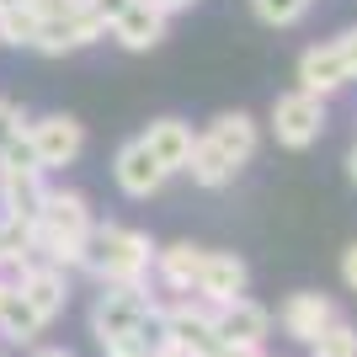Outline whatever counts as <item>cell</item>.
<instances>
[{"label": "cell", "instance_id": "6da1fadb", "mask_svg": "<svg viewBox=\"0 0 357 357\" xmlns=\"http://www.w3.org/2000/svg\"><path fill=\"white\" fill-rule=\"evenodd\" d=\"M96 213H91V197L75 192V187H48L43 208L32 213V251L38 261H54V267L75 272L80 267V251H86V235Z\"/></svg>", "mask_w": 357, "mask_h": 357}, {"label": "cell", "instance_id": "7a4b0ae2", "mask_svg": "<svg viewBox=\"0 0 357 357\" xmlns=\"http://www.w3.org/2000/svg\"><path fill=\"white\" fill-rule=\"evenodd\" d=\"M149 261H155V240L134 224L107 219V224H91L75 272H91L102 288H128V283H149Z\"/></svg>", "mask_w": 357, "mask_h": 357}, {"label": "cell", "instance_id": "3957f363", "mask_svg": "<svg viewBox=\"0 0 357 357\" xmlns=\"http://www.w3.org/2000/svg\"><path fill=\"white\" fill-rule=\"evenodd\" d=\"M27 149L38 171H64L86 155V123L70 118V112H43V118H27Z\"/></svg>", "mask_w": 357, "mask_h": 357}, {"label": "cell", "instance_id": "277c9868", "mask_svg": "<svg viewBox=\"0 0 357 357\" xmlns=\"http://www.w3.org/2000/svg\"><path fill=\"white\" fill-rule=\"evenodd\" d=\"M331 123V102L326 96H310V91H283L278 102H272V139L283 149H310L320 144V134H326Z\"/></svg>", "mask_w": 357, "mask_h": 357}, {"label": "cell", "instance_id": "5b68a950", "mask_svg": "<svg viewBox=\"0 0 357 357\" xmlns=\"http://www.w3.org/2000/svg\"><path fill=\"white\" fill-rule=\"evenodd\" d=\"M149 310H155L149 283L102 288V294H96V304H91V336H96L102 347H112V342H123V336H134V326L144 320Z\"/></svg>", "mask_w": 357, "mask_h": 357}, {"label": "cell", "instance_id": "8992f818", "mask_svg": "<svg viewBox=\"0 0 357 357\" xmlns=\"http://www.w3.org/2000/svg\"><path fill=\"white\" fill-rule=\"evenodd\" d=\"M160 314H165V331H171L181 357H224V342L213 331V304H203V298H165Z\"/></svg>", "mask_w": 357, "mask_h": 357}, {"label": "cell", "instance_id": "52a82bcc", "mask_svg": "<svg viewBox=\"0 0 357 357\" xmlns=\"http://www.w3.org/2000/svg\"><path fill=\"white\" fill-rule=\"evenodd\" d=\"M11 288L27 298V310L38 314L43 326H54V320L64 314V304H70V272L54 267V261H38V256L11 278Z\"/></svg>", "mask_w": 357, "mask_h": 357}, {"label": "cell", "instance_id": "ba28073f", "mask_svg": "<svg viewBox=\"0 0 357 357\" xmlns=\"http://www.w3.org/2000/svg\"><path fill=\"white\" fill-rule=\"evenodd\" d=\"M213 331H219L224 347H261V352H267L272 310L256 304L251 294H240V298H229V304H213Z\"/></svg>", "mask_w": 357, "mask_h": 357}, {"label": "cell", "instance_id": "9c48e42d", "mask_svg": "<svg viewBox=\"0 0 357 357\" xmlns=\"http://www.w3.org/2000/svg\"><path fill=\"white\" fill-rule=\"evenodd\" d=\"M107 27L80 6L70 16H54V22H38V38H32V54H48V59H64V54H80V48L102 43Z\"/></svg>", "mask_w": 357, "mask_h": 357}, {"label": "cell", "instance_id": "30bf717a", "mask_svg": "<svg viewBox=\"0 0 357 357\" xmlns=\"http://www.w3.org/2000/svg\"><path fill=\"white\" fill-rule=\"evenodd\" d=\"M203 251H208V245H192V240H176V245H155L149 278H155V283H160L171 298H192L197 272H203Z\"/></svg>", "mask_w": 357, "mask_h": 357}, {"label": "cell", "instance_id": "8fae6325", "mask_svg": "<svg viewBox=\"0 0 357 357\" xmlns=\"http://www.w3.org/2000/svg\"><path fill=\"white\" fill-rule=\"evenodd\" d=\"M165 27H171V16H165L160 6H149V0H128L123 16L107 27V38H112L118 48H128V54H149V48L165 43Z\"/></svg>", "mask_w": 357, "mask_h": 357}, {"label": "cell", "instance_id": "7c38bea8", "mask_svg": "<svg viewBox=\"0 0 357 357\" xmlns=\"http://www.w3.org/2000/svg\"><path fill=\"white\" fill-rule=\"evenodd\" d=\"M336 304H331L326 294H314V288H298V294H288L283 298V310H278V326H283V336L288 342H298V347H310L320 331L336 320Z\"/></svg>", "mask_w": 357, "mask_h": 357}, {"label": "cell", "instance_id": "4fadbf2b", "mask_svg": "<svg viewBox=\"0 0 357 357\" xmlns=\"http://www.w3.org/2000/svg\"><path fill=\"white\" fill-rule=\"evenodd\" d=\"M245 288H251V267H245L235 251H203V272H197L192 298H203V304H229V298H240Z\"/></svg>", "mask_w": 357, "mask_h": 357}, {"label": "cell", "instance_id": "5bb4252c", "mask_svg": "<svg viewBox=\"0 0 357 357\" xmlns=\"http://www.w3.org/2000/svg\"><path fill=\"white\" fill-rule=\"evenodd\" d=\"M203 139H208L224 160L240 171V165H251L256 149H261V123H256L251 112H240V107H235V112H219V118L203 128Z\"/></svg>", "mask_w": 357, "mask_h": 357}, {"label": "cell", "instance_id": "9a60e30c", "mask_svg": "<svg viewBox=\"0 0 357 357\" xmlns=\"http://www.w3.org/2000/svg\"><path fill=\"white\" fill-rule=\"evenodd\" d=\"M48 197V171H38L32 160L22 165H0V213L11 219H32Z\"/></svg>", "mask_w": 357, "mask_h": 357}, {"label": "cell", "instance_id": "2e32d148", "mask_svg": "<svg viewBox=\"0 0 357 357\" xmlns=\"http://www.w3.org/2000/svg\"><path fill=\"white\" fill-rule=\"evenodd\" d=\"M112 181H118L123 197L144 203V197H155L165 187V171L149 160V149L139 144V139H128V144H118V155H112Z\"/></svg>", "mask_w": 357, "mask_h": 357}, {"label": "cell", "instance_id": "e0dca14e", "mask_svg": "<svg viewBox=\"0 0 357 357\" xmlns=\"http://www.w3.org/2000/svg\"><path fill=\"white\" fill-rule=\"evenodd\" d=\"M192 139L197 134H192V123H187V118H155L144 134H139V144L149 149V160L160 165L165 176H176L181 165H187V155H192Z\"/></svg>", "mask_w": 357, "mask_h": 357}, {"label": "cell", "instance_id": "ac0fdd59", "mask_svg": "<svg viewBox=\"0 0 357 357\" xmlns=\"http://www.w3.org/2000/svg\"><path fill=\"white\" fill-rule=\"evenodd\" d=\"M352 86V75H347L342 54H336V43H314L298 54V91H310V96H336V91Z\"/></svg>", "mask_w": 357, "mask_h": 357}, {"label": "cell", "instance_id": "d6986e66", "mask_svg": "<svg viewBox=\"0 0 357 357\" xmlns=\"http://www.w3.org/2000/svg\"><path fill=\"white\" fill-rule=\"evenodd\" d=\"M32 256H38V251H32V219L0 213V278H16Z\"/></svg>", "mask_w": 357, "mask_h": 357}, {"label": "cell", "instance_id": "ffe728a7", "mask_svg": "<svg viewBox=\"0 0 357 357\" xmlns=\"http://www.w3.org/2000/svg\"><path fill=\"white\" fill-rule=\"evenodd\" d=\"M181 171H187L197 187H208V192H219V187H229V181H235V165L224 160V155H219L203 134L192 139V155H187V165H181Z\"/></svg>", "mask_w": 357, "mask_h": 357}, {"label": "cell", "instance_id": "44dd1931", "mask_svg": "<svg viewBox=\"0 0 357 357\" xmlns=\"http://www.w3.org/2000/svg\"><path fill=\"white\" fill-rule=\"evenodd\" d=\"M38 336H43V320L27 310V298L11 288V298H6V310H0V342L11 347H38Z\"/></svg>", "mask_w": 357, "mask_h": 357}, {"label": "cell", "instance_id": "7402d4cb", "mask_svg": "<svg viewBox=\"0 0 357 357\" xmlns=\"http://www.w3.org/2000/svg\"><path fill=\"white\" fill-rule=\"evenodd\" d=\"M22 160H32V149H27V112L0 96V165H22Z\"/></svg>", "mask_w": 357, "mask_h": 357}, {"label": "cell", "instance_id": "603a6c76", "mask_svg": "<svg viewBox=\"0 0 357 357\" xmlns=\"http://www.w3.org/2000/svg\"><path fill=\"white\" fill-rule=\"evenodd\" d=\"M38 38V11H32L27 0L22 6H0V43L6 48H32Z\"/></svg>", "mask_w": 357, "mask_h": 357}, {"label": "cell", "instance_id": "cb8c5ba5", "mask_svg": "<svg viewBox=\"0 0 357 357\" xmlns=\"http://www.w3.org/2000/svg\"><path fill=\"white\" fill-rule=\"evenodd\" d=\"M310 357H357V326L336 314V320L310 342Z\"/></svg>", "mask_w": 357, "mask_h": 357}, {"label": "cell", "instance_id": "d4e9b609", "mask_svg": "<svg viewBox=\"0 0 357 357\" xmlns=\"http://www.w3.org/2000/svg\"><path fill=\"white\" fill-rule=\"evenodd\" d=\"M314 0H251L256 22H267V27H298L304 16H310Z\"/></svg>", "mask_w": 357, "mask_h": 357}, {"label": "cell", "instance_id": "484cf974", "mask_svg": "<svg viewBox=\"0 0 357 357\" xmlns=\"http://www.w3.org/2000/svg\"><path fill=\"white\" fill-rule=\"evenodd\" d=\"M331 43H336V54H342V64H347V75H352V80H357V27H347V32H336V38H331Z\"/></svg>", "mask_w": 357, "mask_h": 357}, {"label": "cell", "instance_id": "4316f807", "mask_svg": "<svg viewBox=\"0 0 357 357\" xmlns=\"http://www.w3.org/2000/svg\"><path fill=\"white\" fill-rule=\"evenodd\" d=\"M123 6H128V0H86V11L96 16L102 27H112V22H118V16H123Z\"/></svg>", "mask_w": 357, "mask_h": 357}, {"label": "cell", "instance_id": "83f0119b", "mask_svg": "<svg viewBox=\"0 0 357 357\" xmlns=\"http://www.w3.org/2000/svg\"><path fill=\"white\" fill-rule=\"evenodd\" d=\"M342 283H347V288L357 294V240H352V245L342 251Z\"/></svg>", "mask_w": 357, "mask_h": 357}, {"label": "cell", "instance_id": "f1b7e54d", "mask_svg": "<svg viewBox=\"0 0 357 357\" xmlns=\"http://www.w3.org/2000/svg\"><path fill=\"white\" fill-rule=\"evenodd\" d=\"M224 357H267L261 347H224Z\"/></svg>", "mask_w": 357, "mask_h": 357}, {"label": "cell", "instance_id": "f546056e", "mask_svg": "<svg viewBox=\"0 0 357 357\" xmlns=\"http://www.w3.org/2000/svg\"><path fill=\"white\" fill-rule=\"evenodd\" d=\"M32 357H75L70 347H32Z\"/></svg>", "mask_w": 357, "mask_h": 357}, {"label": "cell", "instance_id": "4dcf8cb0", "mask_svg": "<svg viewBox=\"0 0 357 357\" xmlns=\"http://www.w3.org/2000/svg\"><path fill=\"white\" fill-rule=\"evenodd\" d=\"M347 176H352V187H357V144L347 149Z\"/></svg>", "mask_w": 357, "mask_h": 357}, {"label": "cell", "instance_id": "1f68e13d", "mask_svg": "<svg viewBox=\"0 0 357 357\" xmlns=\"http://www.w3.org/2000/svg\"><path fill=\"white\" fill-rule=\"evenodd\" d=\"M6 298H11V278H0V310H6Z\"/></svg>", "mask_w": 357, "mask_h": 357}, {"label": "cell", "instance_id": "d6a6232c", "mask_svg": "<svg viewBox=\"0 0 357 357\" xmlns=\"http://www.w3.org/2000/svg\"><path fill=\"white\" fill-rule=\"evenodd\" d=\"M0 6H22V0H0Z\"/></svg>", "mask_w": 357, "mask_h": 357}]
</instances>
